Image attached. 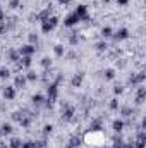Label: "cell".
<instances>
[{
    "label": "cell",
    "mask_w": 146,
    "mask_h": 148,
    "mask_svg": "<svg viewBox=\"0 0 146 148\" xmlns=\"http://www.w3.org/2000/svg\"><path fill=\"white\" fill-rule=\"evenodd\" d=\"M146 79V74L145 71H139V73H132L129 76V79H127V84H132V86H136V84H143Z\"/></svg>",
    "instance_id": "cell-1"
},
{
    "label": "cell",
    "mask_w": 146,
    "mask_h": 148,
    "mask_svg": "<svg viewBox=\"0 0 146 148\" xmlns=\"http://www.w3.org/2000/svg\"><path fill=\"white\" fill-rule=\"evenodd\" d=\"M112 38H113V41H124V40L129 38V31L126 28H119L117 31L112 33Z\"/></svg>",
    "instance_id": "cell-2"
},
{
    "label": "cell",
    "mask_w": 146,
    "mask_h": 148,
    "mask_svg": "<svg viewBox=\"0 0 146 148\" xmlns=\"http://www.w3.org/2000/svg\"><path fill=\"white\" fill-rule=\"evenodd\" d=\"M76 115V112H74V107H67V109H64V110H60V119L64 121V122H71L72 121V117Z\"/></svg>",
    "instance_id": "cell-3"
},
{
    "label": "cell",
    "mask_w": 146,
    "mask_h": 148,
    "mask_svg": "<svg viewBox=\"0 0 146 148\" xmlns=\"http://www.w3.org/2000/svg\"><path fill=\"white\" fill-rule=\"evenodd\" d=\"M36 45H31V43H26V45H23L17 52H19V55H33L35 52H36Z\"/></svg>",
    "instance_id": "cell-4"
},
{
    "label": "cell",
    "mask_w": 146,
    "mask_h": 148,
    "mask_svg": "<svg viewBox=\"0 0 146 148\" xmlns=\"http://www.w3.org/2000/svg\"><path fill=\"white\" fill-rule=\"evenodd\" d=\"M79 23H81V21H79V17H77L74 12H72V14H69V16L64 19V26H65V28H72V26L79 24Z\"/></svg>",
    "instance_id": "cell-5"
},
{
    "label": "cell",
    "mask_w": 146,
    "mask_h": 148,
    "mask_svg": "<svg viewBox=\"0 0 146 148\" xmlns=\"http://www.w3.org/2000/svg\"><path fill=\"white\" fill-rule=\"evenodd\" d=\"M26 83H28L26 76H24V74H17V76H16V79H14V88L23 90V88H26Z\"/></svg>",
    "instance_id": "cell-6"
},
{
    "label": "cell",
    "mask_w": 146,
    "mask_h": 148,
    "mask_svg": "<svg viewBox=\"0 0 146 148\" xmlns=\"http://www.w3.org/2000/svg\"><path fill=\"white\" fill-rule=\"evenodd\" d=\"M3 98L12 102L16 98V88L14 86H3Z\"/></svg>",
    "instance_id": "cell-7"
},
{
    "label": "cell",
    "mask_w": 146,
    "mask_h": 148,
    "mask_svg": "<svg viewBox=\"0 0 146 148\" xmlns=\"http://www.w3.org/2000/svg\"><path fill=\"white\" fill-rule=\"evenodd\" d=\"M83 79H84V73L81 71V73H76L72 76V79H71V86L72 88H79L81 84H83Z\"/></svg>",
    "instance_id": "cell-8"
},
{
    "label": "cell",
    "mask_w": 146,
    "mask_h": 148,
    "mask_svg": "<svg viewBox=\"0 0 146 148\" xmlns=\"http://www.w3.org/2000/svg\"><path fill=\"white\" fill-rule=\"evenodd\" d=\"M81 143H83V138L77 136V134H74L72 138L69 140V143L65 145V148H79L81 147Z\"/></svg>",
    "instance_id": "cell-9"
},
{
    "label": "cell",
    "mask_w": 146,
    "mask_h": 148,
    "mask_svg": "<svg viewBox=\"0 0 146 148\" xmlns=\"http://www.w3.org/2000/svg\"><path fill=\"white\" fill-rule=\"evenodd\" d=\"M19 59H21L19 52H17L16 48H9V52H7V60H9V62H14V64H16V62H17Z\"/></svg>",
    "instance_id": "cell-10"
},
{
    "label": "cell",
    "mask_w": 146,
    "mask_h": 148,
    "mask_svg": "<svg viewBox=\"0 0 146 148\" xmlns=\"http://www.w3.org/2000/svg\"><path fill=\"white\" fill-rule=\"evenodd\" d=\"M124 127H126V124H124V121H122V119H115V121L112 122V129H113L115 133H122V131H124Z\"/></svg>",
    "instance_id": "cell-11"
},
{
    "label": "cell",
    "mask_w": 146,
    "mask_h": 148,
    "mask_svg": "<svg viewBox=\"0 0 146 148\" xmlns=\"http://www.w3.org/2000/svg\"><path fill=\"white\" fill-rule=\"evenodd\" d=\"M12 131H14V129H12V124H9V122H3V124L0 126V136H9Z\"/></svg>",
    "instance_id": "cell-12"
},
{
    "label": "cell",
    "mask_w": 146,
    "mask_h": 148,
    "mask_svg": "<svg viewBox=\"0 0 146 148\" xmlns=\"http://www.w3.org/2000/svg\"><path fill=\"white\" fill-rule=\"evenodd\" d=\"M95 50H96L98 53H103V52H107V50H108V43H107L105 40H100V41L95 45Z\"/></svg>",
    "instance_id": "cell-13"
},
{
    "label": "cell",
    "mask_w": 146,
    "mask_h": 148,
    "mask_svg": "<svg viewBox=\"0 0 146 148\" xmlns=\"http://www.w3.org/2000/svg\"><path fill=\"white\" fill-rule=\"evenodd\" d=\"M41 31H43V33H46V35H50V33L53 31V26L50 24V21H48V19L41 21Z\"/></svg>",
    "instance_id": "cell-14"
},
{
    "label": "cell",
    "mask_w": 146,
    "mask_h": 148,
    "mask_svg": "<svg viewBox=\"0 0 146 148\" xmlns=\"http://www.w3.org/2000/svg\"><path fill=\"white\" fill-rule=\"evenodd\" d=\"M31 100H33V103H35V105H41V103H43V102H46V98H45V97H43V95H41V93H35V95H33V98H31Z\"/></svg>",
    "instance_id": "cell-15"
},
{
    "label": "cell",
    "mask_w": 146,
    "mask_h": 148,
    "mask_svg": "<svg viewBox=\"0 0 146 148\" xmlns=\"http://www.w3.org/2000/svg\"><path fill=\"white\" fill-rule=\"evenodd\" d=\"M103 77H105V81H110V79H113L115 77V69H112V67H107L105 71H103Z\"/></svg>",
    "instance_id": "cell-16"
},
{
    "label": "cell",
    "mask_w": 146,
    "mask_h": 148,
    "mask_svg": "<svg viewBox=\"0 0 146 148\" xmlns=\"http://www.w3.org/2000/svg\"><path fill=\"white\" fill-rule=\"evenodd\" d=\"M112 33H113V29H112L110 26H103V28L100 29V35H102V38H110V36H112Z\"/></svg>",
    "instance_id": "cell-17"
},
{
    "label": "cell",
    "mask_w": 146,
    "mask_h": 148,
    "mask_svg": "<svg viewBox=\"0 0 146 148\" xmlns=\"http://www.w3.org/2000/svg\"><path fill=\"white\" fill-rule=\"evenodd\" d=\"M53 53L57 55V57H64V53H65V48H64V45H55L53 47Z\"/></svg>",
    "instance_id": "cell-18"
},
{
    "label": "cell",
    "mask_w": 146,
    "mask_h": 148,
    "mask_svg": "<svg viewBox=\"0 0 146 148\" xmlns=\"http://www.w3.org/2000/svg\"><path fill=\"white\" fill-rule=\"evenodd\" d=\"M9 148H23V140L19 138H12L9 141Z\"/></svg>",
    "instance_id": "cell-19"
},
{
    "label": "cell",
    "mask_w": 146,
    "mask_h": 148,
    "mask_svg": "<svg viewBox=\"0 0 146 148\" xmlns=\"http://www.w3.org/2000/svg\"><path fill=\"white\" fill-rule=\"evenodd\" d=\"M26 76V79L29 81V83H35L38 77H40V74L36 73V71H28V74H24Z\"/></svg>",
    "instance_id": "cell-20"
},
{
    "label": "cell",
    "mask_w": 146,
    "mask_h": 148,
    "mask_svg": "<svg viewBox=\"0 0 146 148\" xmlns=\"http://www.w3.org/2000/svg\"><path fill=\"white\" fill-rule=\"evenodd\" d=\"M40 66H41L43 69H50V67H52V59H50V57H43V59L40 60Z\"/></svg>",
    "instance_id": "cell-21"
},
{
    "label": "cell",
    "mask_w": 146,
    "mask_h": 148,
    "mask_svg": "<svg viewBox=\"0 0 146 148\" xmlns=\"http://www.w3.org/2000/svg\"><path fill=\"white\" fill-rule=\"evenodd\" d=\"M10 74H12V71H10L9 67H2V69H0V79H9Z\"/></svg>",
    "instance_id": "cell-22"
},
{
    "label": "cell",
    "mask_w": 146,
    "mask_h": 148,
    "mask_svg": "<svg viewBox=\"0 0 146 148\" xmlns=\"http://www.w3.org/2000/svg\"><path fill=\"white\" fill-rule=\"evenodd\" d=\"M119 107H120V105H119V100H117V98H112V100H110L108 102V109L110 110H119Z\"/></svg>",
    "instance_id": "cell-23"
},
{
    "label": "cell",
    "mask_w": 146,
    "mask_h": 148,
    "mask_svg": "<svg viewBox=\"0 0 146 148\" xmlns=\"http://www.w3.org/2000/svg\"><path fill=\"white\" fill-rule=\"evenodd\" d=\"M28 40H29V43H31V45H36V43H38V33H36V31H31V33L28 35Z\"/></svg>",
    "instance_id": "cell-24"
},
{
    "label": "cell",
    "mask_w": 146,
    "mask_h": 148,
    "mask_svg": "<svg viewBox=\"0 0 146 148\" xmlns=\"http://www.w3.org/2000/svg\"><path fill=\"white\" fill-rule=\"evenodd\" d=\"M115 66H117L119 69H124V67H127V60H126V59H117V60H115Z\"/></svg>",
    "instance_id": "cell-25"
},
{
    "label": "cell",
    "mask_w": 146,
    "mask_h": 148,
    "mask_svg": "<svg viewBox=\"0 0 146 148\" xmlns=\"http://www.w3.org/2000/svg\"><path fill=\"white\" fill-rule=\"evenodd\" d=\"M52 131H53V126H52V124H45V126H43V136L52 134Z\"/></svg>",
    "instance_id": "cell-26"
},
{
    "label": "cell",
    "mask_w": 146,
    "mask_h": 148,
    "mask_svg": "<svg viewBox=\"0 0 146 148\" xmlns=\"http://www.w3.org/2000/svg\"><path fill=\"white\" fill-rule=\"evenodd\" d=\"M122 91H124V84H120V83H119V84H115V86H113V93H115V95H120Z\"/></svg>",
    "instance_id": "cell-27"
},
{
    "label": "cell",
    "mask_w": 146,
    "mask_h": 148,
    "mask_svg": "<svg viewBox=\"0 0 146 148\" xmlns=\"http://www.w3.org/2000/svg\"><path fill=\"white\" fill-rule=\"evenodd\" d=\"M19 5H21L19 0H9V9H17Z\"/></svg>",
    "instance_id": "cell-28"
},
{
    "label": "cell",
    "mask_w": 146,
    "mask_h": 148,
    "mask_svg": "<svg viewBox=\"0 0 146 148\" xmlns=\"http://www.w3.org/2000/svg\"><path fill=\"white\" fill-rule=\"evenodd\" d=\"M23 148H35V140H28V141H23Z\"/></svg>",
    "instance_id": "cell-29"
},
{
    "label": "cell",
    "mask_w": 146,
    "mask_h": 148,
    "mask_svg": "<svg viewBox=\"0 0 146 148\" xmlns=\"http://www.w3.org/2000/svg\"><path fill=\"white\" fill-rule=\"evenodd\" d=\"M127 147V143H124V141H119V143H113V147L112 148H126Z\"/></svg>",
    "instance_id": "cell-30"
},
{
    "label": "cell",
    "mask_w": 146,
    "mask_h": 148,
    "mask_svg": "<svg viewBox=\"0 0 146 148\" xmlns=\"http://www.w3.org/2000/svg\"><path fill=\"white\" fill-rule=\"evenodd\" d=\"M117 2V5H127L129 3V0H115Z\"/></svg>",
    "instance_id": "cell-31"
},
{
    "label": "cell",
    "mask_w": 146,
    "mask_h": 148,
    "mask_svg": "<svg viewBox=\"0 0 146 148\" xmlns=\"http://www.w3.org/2000/svg\"><path fill=\"white\" fill-rule=\"evenodd\" d=\"M0 148H9V143L3 141V140H0Z\"/></svg>",
    "instance_id": "cell-32"
},
{
    "label": "cell",
    "mask_w": 146,
    "mask_h": 148,
    "mask_svg": "<svg viewBox=\"0 0 146 148\" xmlns=\"http://www.w3.org/2000/svg\"><path fill=\"white\" fill-rule=\"evenodd\" d=\"M60 5H67V3H71V0H57Z\"/></svg>",
    "instance_id": "cell-33"
},
{
    "label": "cell",
    "mask_w": 146,
    "mask_h": 148,
    "mask_svg": "<svg viewBox=\"0 0 146 148\" xmlns=\"http://www.w3.org/2000/svg\"><path fill=\"white\" fill-rule=\"evenodd\" d=\"M126 148H136V147H134L132 143H129V145H127V147H126Z\"/></svg>",
    "instance_id": "cell-34"
},
{
    "label": "cell",
    "mask_w": 146,
    "mask_h": 148,
    "mask_svg": "<svg viewBox=\"0 0 146 148\" xmlns=\"http://www.w3.org/2000/svg\"><path fill=\"white\" fill-rule=\"evenodd\" d=\"M112 0H102V3H110Z\"/></svg>",
    "instance_id": "cell-35"
}]
</instances>
